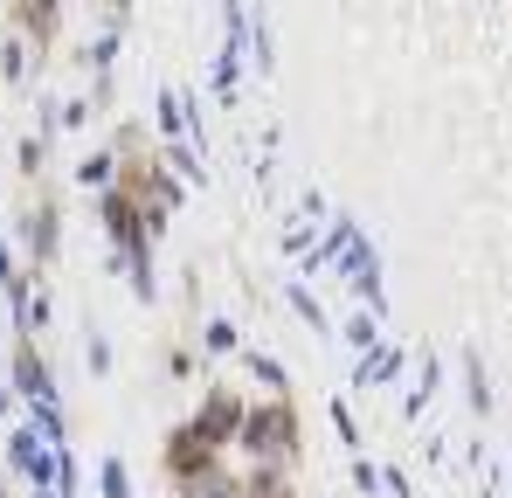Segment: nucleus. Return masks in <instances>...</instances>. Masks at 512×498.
Masks as SVG:
<instances>
[{
    "instance_id": "1",
    "label": "nucleus",
    "mask_w": 512,
    "mask_h": 498,
    "mask_svg": "<svg viewBox=\"0 0 512 498\" xmlns=\"http://www.w3.org/2000/svg\"><path fill=\"white\" fill-rule=\"evenodd\" d=\"M236 450L250 457L256 471H291L298 464V450H305V415L291 395H263L243 409V436H236Z\"/></svg>"
},
{
    "instance_id": "2",
    "label": "nucleus",
    "mask_w": 512,
    "mask_h": 498,
    "mask_svg": "<svg viewBox=\"0 0 512 498\" xmlns=\"http://www.w3.org/2000/svg\"><path fill=\"white\" fill-rule=\"evenodd\" d=\"M14 243L28 249V270H49L56 263V249H63V208H56V194H35L14 215Z\"/></svg>"
},
{
    "instance_id": "3",
    "label": "nucleus",
    "mask_w": 512,
    "mask_h": 498,
    "mask_svg": "<svg viewBox=\"0 0 512 498\" xmlns=\"http://www.w3.org/2000/svg\"><path fill=\"white\" fill-rule=\"evenodd\" d=\"M229 457L215 450V443H201L194 436V422H173L167 443H160V471H167V485H194V478H208V471H222Z\"/></svg>"
},
{
    "instance_id": "4",
    "label": "nucleus",
    "mask_w": 512,
    "mask_h": 498,
    "mask_svg": "<svg viewBox=\"0 0 512 498\" xmlns=\"http://www.w3.org/2000/svg\"><path fill=\"white\" fill-rule=\"evenodd\" d=\"M243 409H250V402H243L236 388H222V381H215V388H201V402H194L187 422H194V436H201V443L236 450V436H243Z\"/></svg>"
},
{
    "instance_id": "5",
    "label": "nucleus",
    "mask_w": 512,
    "mask_h": 498,
    "mask_svg": "<svg viewBox=\"0 0 512 498\" xmlns=\"http://www.w3.org/2000/svg\"><path fill=\"white\" fill-rule=\"evenodd\" d=\"M7 388L21 395V409H49V402H56V374H49V360L35 353V339H14V346H7Z\"/></svg>"
},
{
    "instance_id": "6",
    "label": "nucleus",
    "mask_w": 512,
    "mask_h": 498,
    "mask_svg": "<svg viewBox=\"0 0 512 498\" xmlns=\"http://www.w3.org/2000/svg\"><path fill=\"white\" fill-rule=\"evenodd\" d=\"M7 28L35 49H56L63 35V0H7Z\"/></svg>"
},
{
    "instance_id": "7",
    "label": "nucleus",
    "mask_w": 512,
    "mask_h": 498,
    "mask_svg": "<svg viewBox=\"0 0 512 498\" xmlns=\"http://www.w3.org/2000/svg\"><path fill=\"white\" fill-rule=\"evenodd\" d=\"M402 360H409V353H402L395 339H381V346H367V353H360V388H388V381L402 374Z\"/></svg>"
},
{
    "instance_id": "8",
    "label": "nucleus",
    "mask_w": 512,
    "mask_h": 498,
    "mask_svg": "<svg viewBox=\"0 0 512 498\" xmlns=\"http://www.w3.org/2000/svg\"><path fill=\"white\" fill-rule=\"evenodd\" d=\"M77 180L97 187V194H111V187H118V153H111V146H104V153H90V160L77 166Z\"/></svg>"
},
{
    "instance_id": "9",
    "label": "nucleus",
    "mask_w": 512,
    "mask_h": 498,
    "mask_svg": "<svg viewBox=\"0 0 512 498\" xmlns=\"http://www.w3.org/2000/svg\"><path fill=\"white\" fill-rule=\"evenodd\" d=\"M243 367H250V381H263L270 395H291V374H284V360H270V353H243Z\"/></svg>"
},
{
    "instance_id": "10",
    "label": "nucleus",
    "mask_w": 512,
    "mask_h": 498,
    "mask_svg": "<svg viewBox=\"0 0 512 498\" xmlns=\"http://www.w3.org/2000/svg\"><path fill=\"white\" fill-rule=\"evenodd\" d=\"M97 492L104 498H132V464H125V457H104V464H97Z\"/></svg>"
},
{
    "instance_id": "11",
    "label": "nucleus",
    "mask_w": 512,
    "mask_h": 498,
    "mask_svg": "<svg viewBox=\"0 0 512 498\" xmlns=\"http://www.w3.org/2000/svg\"><path fill=\"white\" fill-rule=\"evenodd\" d=\"M201 353H222V360H229V353H243V332L229 326V319H208V326H201Z\"/></svg>"
},
{
    "instance_id": "12",
    "label": "nucleus",
    "mask_w": 512,
    "mask_h": 498,
    "mask_svg": "<svg viewBox=\"0 0 512 498\" xmlns=\"http://www.w3.org/2000/svg\"><path fill=\"white\" fill-rule=\"evenodd\" d=\"M0 77H7V83H28V42H21V35H7V42H0Z\"/></svg>"
},
{
    "instance_id": "13",
    "label": "nucleus",
    "mask_w": 512,
    "mask_h": 498,
    "mask_svg": "<svg viewBox=\"0 0 512 498\" xmlns=\"http://www.w3.org/2000/svg\"><path fill=\"white\" fill-rule=\"evenodd\" d=\"M160 125H167L173 139H180V132L194 125V118H187V90H160Z\"/></svg>"
},
{
    "instance_id": "14",
    "label": "nucleus",
    "mask_w": 512,
    "mask_h": 498,
    "mask_svg": "<svg viewBox=\"0 0 512 498\" xmlns=\"http://www.w3.org/2000/svg\"><path fill=\"white\" fill-rule=\"evenodd\" d=\"M464 381H471V409L485 415V409H492V381H485V360H478V353L464 360Z\"/></svg>"
},
{
    "instance_id": "15",
    "label": "nucleus",
    "mask_w": 512,
    "mask_h": 498,
    "mask_svg": "<svg viewBox=\"0 0 512 498\" xmlns=\"http://www.w3.org/2000/svg\"><path fill=\"white\" fill-rule=\"evenodd\" d=\"M42 160H49V139H42V132H28V139H21V180H28V187H35Z\"/></svg>"
},
{
    "instance_id": "16",
    "label": "nucleus",
    "mask_w": 512,
    "mask_h": 498,
    "mask_svg": "<svg viewBox=\"0 0 512 498\" xmlns=\"http://www.w3.org/2000/svg\"><path fill=\"white\" fill-rule=\"evenodd\" d=\"M326 415H333V429H340V443H346V450H367V436H360V422H353V409H346V402H333Z\"/></svg>"
},
{
    "instance_id": "17",
    "label": "nucleus",
    "mask_w": 512,
    "mask_h": 498,
    "mask_svg": "<svg viewBox=\"0 0 512 498\" xmlns=\"http://www.w3.org/2000/svg\"><path fill=\"white\" fill-rule=\"evenodd\" d=\"M346 346H360V353H367V346H381V319H374V312H360V319L346 326Z\"/></svg>"
},
{
    "instance_id": "18",
    "label": "nucleus",
    "mask_w": 512,
    "mask_h": 498,
    "mask_svg": "<svg viewBox=\"0 0 512 498\" xmlns=\"http://www.w3.org/2000/svg\"><path fill=\"white\" fill-rule=\"evenodd\" d=\"M353 485H360V492H388V485H381V464H374V457H353Z\"/></svg>"
},
{
    "instance_id": "19",
    "label": "nucleus",
    "mask_w": 512,
    "mask_h": 498,
    "mask_svg": "<svg viewBox=\"0 0 512 498\" xmlns=\"http://www.w3.org/2000/svg\"><path fill=\"white\" fill-rule=\"evenodd\" d=\"M90 118V104L84 97H70V104H63V111H56V118H49V125H56V132H77V125H84Z\"/></svg>"
},
{
    "instance_id": "20",
    "label": "nucleus",
    "mask_w": 512,
    "mask_h": 498,
    "mask_svg": "<svg viewBox=\"0 0 512 498\" xmlns=\"http://www.w3.org/2000/svg\"><path fill=\"white\" fill-rule=\"evenodd\" d=\"M167 160H173V173H180V180H201V160H194V153H187L180 139L167 146Z\"/></svg>"
},
{
    "instance_id": "21",
    "label": "nucleus",
    "mask_w": 512,
    "mask_h": 498,
    "mask_svg": "<svg viewBox=\"0 0 512 498\" xmlns=\"http://www.w3.org/2000/svg\"><path fill=\"white\" fill-rule=\"evenodd\" d=\"M21 270H28V263H14V249H7V236H0V291H7V284H14Z\"/></svg>"
},
{
    "instance_id": "22",
    "label": "nucleus",
    "mask_w": 512,
    "mask_h": 498,
    "mask_svg": "<svg viewBox=\"0 0 512 498\" xmlns=\"http://www.w3.org/2000/svg\"><path fill=\"white\" fill-rule=\"evenodd\" d=\"M84 360H90V374H111V346H104V339H90Z\"/></svg>"
},
{
    "instance_id": "23",
    "label": "nucleus",
    "mask_w": 512,
    "mask_h": 498,
    "mask_svg": "<svg viewBox=\"0 0 512 498\" xmlns=\"http://www.w3.org/2000/svg\"><path fill=\"white\" fill-rule=\"evenodd\" d=\"M167 374H173V381H187V374H194V353H187V346H173V353H167Z\"/></svg>"
},
{
    "instance_id": "24",
    "label": "nucleus",
    "mask_w": 512,
    "mask_h": 498,
    "mask_svg": "<svg viewBox=\"0 0 512 498\" xmlns=\"http://www.w3.org/2000/svg\"><path fill=\"white\" fill-rule=\"evenodd\" d=\"M0 422H21V395L14 388H0Z\"/></svg>"
},
{
    "instance_id": "25",
    "label": "nucleus",
    "mask_w": 512,
    "mask_h": 498,
    "mask_svg": "<svg viewBox=\"0 0 512 498\" xmlns=\"http://www.w3.org/2000/svg\"><path fill=\"white\" fill-rule=\"evenodd\" d=\"M0 498H14V485H7V471H0Z\"/></svg>"
},
{
    "instance_id": "26",
    "label": "nucleus",
    "mask_w": 512,
    "mask_h": 498,
    "mask_svg": "<svg viewBox=\"0 0 512 498\" xmlns=\"http://www.w3.org/2000/svg\"><path fill=\"white\" fill-rule=\"evenodd\" d=\"M28 498H63V492H28Z\"/></svg>"
}]
</instances>
